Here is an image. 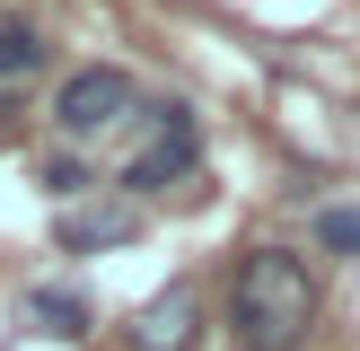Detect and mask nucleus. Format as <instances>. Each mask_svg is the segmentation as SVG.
<instances>
[{"label":"nucleus","instance_id":"f257e3e1","mask_svg":"<svg viewBox=\"0 0 360 351\" xmlns=\"http://www.w3.org/2000/svg\"><path fill=\"white\" fill-rule=\"evenodd\" d=\"M316 325V272L290 246H255L229 272V333L238 351H299Z\"/></svg>","mask_w":360,"mask_h":351},{"label":"nucleus","instance_id":"f03ea898","mask_svg":"<svg viewBox=\"0 0 360 351\" xmlns=\"http://www.w3.org/2000/svg\"><path fill=\"white\" fill-rule=\"evenodd\" d=\"M132 132H141V150L123 158V185H115V193H132V202L185 185V176L202 167V123H193V105H141Z\"/></svg>","mask_w":360,"mask_h":351},{"label":"nucleus","instance_id":"7ed1b4c3","mask_svg":"<svg viewBox=\"0 0 360 351\" xmlns=\"http://www.w3.org/2000/svg\"><path fill=\"white\" fill-rule=\"evenodd\" d=\"M141 114V79L123 62H88L62 79V97H53V132H62V150H88V140L123 132V123Z\"/></svg>","mask_w":360,"mask_h":351},{"label":"nucleus","instance_id":"20e7f679","mask_svg":"<svg viewBox=\"0 0 360 351\" xmlns=\"http://www.w3.org/2000/svg\"><path fill=\"white\" fill-rule=\"evenodd\" d=\"M141 202L132 193H79V202L53 211V246L62 255H115V246H141Z\"/></svg>","mask_w":360,"mask_h":351},{"label":"nucleus","instance_id":"39448f33","mask_svg":"<svg viewBox=\"0 0 360 351\" xmlns=\"http://www.w3.org/2000/svg\"><path fill=\"white\" fill-rule=\"evenodd\" d=\"M123 343L132 351H193L202 343V290H193V281H167L158 298H141L132 325H123Z\"/></svg>","mask_w":360,"mask_h":351},{"label":"nucleus","instance_id":"423d86ee","mask_svg":"<svg viewBox=\"0 0 360 351\" xmlns=\"http://www.w3.org/2000/svg\"><path fill=\"white\" fill-rule=\"evenodd\" d=\"M18 325H27V333H44V343H79V333L97 325V307H88L70 281H35V290L18 298Z\"/></svg>","mask_w":360,"mask_h":351},{"label":"nucleus","instance_id":"0eeeda50","mask_svg":"<svg viewBox=\"0 0 360 351\" xmlns=\"http://www.w3.org/2000/svg\"><path fill=\"white\" fill-rule=\"evenodd\" d=\"M35 70H44V35H35L27 18H9V27H0V88L35 79Z\"/></svg>","mask_w":360,"mask_h":351},{"label":"nucleus","instance_id":"6e6552de","mask_svg":"<svg viewBox=\"0 0 360 351\" xmlns=\"http://www.w3.org/2000/svg\"><path fill=\"white\" fill-rule=\"evenodd\" d=\"M316 246L326 255H360V202H326L316 211Z\"/></svg>","mask_w":360,"mask_h":351},{"label":"nucleus","instance_id":"1a4fd4ad","mask_svg":"<svg viewBox=\"0 0 360 351\" xmlns=\"http://www.w3.org/2000/svg\"><path fill=\"white\" fill-rule=\"evenodd\" d=\"M88 185H97V176H88L79 150H53V158H44V193H53V202H79Z\"/></svg>","mask_w":360,"mask_h":351},{"label":"nucleus","instance_id":"9d476101","mask_svg":"<svg viewBox=\"0 0 360 351\" xmlns=\"http://www.w3.org/2000/svg\"><path fill=\"white\" fill-rule=\"evenodd\" d=\"M9 123H18V88H0V132H9Z\"/></svg>","mask_w":360,"mask_h":351}]
</instances>
